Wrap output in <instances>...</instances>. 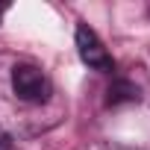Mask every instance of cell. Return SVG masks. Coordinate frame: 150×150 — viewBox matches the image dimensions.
<instances>
[{
    "label": "cell",
    "mask_w": 150,
    "mask_h": 150,
    "mask_svg": "<svg viewBox=\"0 0 150 150\" xmlns=\"http://www.w3.org/2000/svg\"><path fill=\"white\" fill-rule=\"evenodd\" d=\"M12 88L24 103H44L50 97V80L35 65H15L12 71Z\"/></svg>",
    "instance_id": "obj_1"
},
{
    "label": "cell",
    "mask_w": 150,
    "mask_h": 150,
    "mask_svg": "<svg viewBox=\"0 0 150 150\" xmlns=\"http://www.w3.org/2000/svg\"><path fill=\"white\" fill-rule=\"evenodd\" d=\"M77 50H80V59L88 68H94V71H112L115 68L109 50L103 47V41L97 38V33L88 24H80L77 27Z\"/></svg>",
    "instance_id": "obj_2"
},
{
    "label": "cell",
    "mask_w": 150,
    "mask_h": 150,
    "mask_svg": "<svg viewBox=\"0 0 150 150\" xmlns=\"http://www.w3.org/2000/svg\"><path fill=\"white\" fill-rule=\"evenodd\" d=\"M121 100H138V88L129 83H115L109 88V103H121Z\"/></svg>",
    "instance_id": "obj_3"
},
{
    "label": "cell",
    "mask_w": 150,
    "mask_h": 150,
    "mask_svg": "<svg viewBox=\"0 0 150 150\" xmlns=\"http://www.w3.org/2000/svg\"><path fill=\"white\" fill-rule=\"evenodd\" d=\"M0 150H9V138L6 135H0Z\"/></svg>",
    "instance_id": "obj_4"
},
{
    "label": "cell",
    "mask_w": 150,
    "mask_h": 150,
    "mask_svg": "<svg viewBox=\"0 0 150 150\" xmlns=\"http://www.w3.org/2000/svg\"><path fill=\"white\" fill-rule=\"evenodd\" d=\"M3 12H6V6H0V18H3Z\"/></svg>",
    "instance_id": "obj_5"
}]
</instances>
